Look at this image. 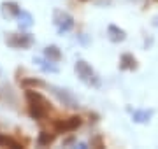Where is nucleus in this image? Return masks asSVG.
Here are the masks:
<instances>
[{
	"mask_svg": "<svg viewBox=\"0 0 158 149\" xmlns=\"http://www.w3.org/2000/svg\"><path fill=\"white\" fill-rule=\"evenodd\" d=\"M91 144H95L97 147H102V140H100V139H95V140H93Z\"/></svg>",
	"mask_w": 158,
	"mask_h": 149,
	"instance_id": "16",
	"label": "nucleus"
},
{
	"mask_svg": "<svg viewBox=\"0 0 158 149\" xmlns=\"http://www.w3.org/2000/svg\"><path fill=\"white\" fill-rule=\"evenodd\" d=\"M2 12H4V16L12 18V16H19L21 9H19L18 4H14V2H4V4H2Z\"/></svg>",
	"mask_w": 158,
	"mask_h": 149,
	"instance_id": "9",
	"label": "nucleus"
},
{
	"mask_svg": "<svg viewBox=\"0 0 158 149\" xmlns=\"http://www.w3.org/2000/svg\"><path fill=\"white\" fill-rule=\"evenodd\" d=\"M25 97H27V103H28V112L34 119H44V118H48V114H49V111H51V103L44 95H40L35 90H27Z\"/></svg>",
	"mask_w": 158,
	"mask_h": 149,
	"instance_id": "1",
	"label": "nucleus"
},
{
	"mask_svg": "<svg viewBox=\"0 0 158 149\" xmlns=\"http://www.w3.org/2000/svg\"><path fill=\"white\" fill-rule=\"evenodd\" d=\"M53 21H55V25L58 26V30H60V32H69V30L74 26L72 16H70V14H67V12H63V11H55Z\"/></svg>",
	"mask_w": 158,
	"mask_h": 149,
	"instance_id": "5",
	"label": "nucleus"
},
{
	"mask_svg": "<svg viewBox=\"0 0 158 149\" xmlns=\"http://www.w3.org/2000/svg\"><path fill=\"white\" fill-rule=\"evenodd\" d=\"M6 42L11 47H18V49H25V47H30L34 44V39L32 35L28 34H9L7 35Z\"/></svg>",
	"mask_w": 158,
	"mask_h": 149,
	"instance_id": "4",
	"label": "nucleus"
},
{
	"mask_svg": "<svg viewBox=\"0 0 158 149\" xmlns=\"http://www.w3.org/2000/svg\"><path fill=\"white\" fill-rule=\"evenodd\" d=\"M153 116V111H135L134 112V121L135 123H148Z\"/></svg>",
	"mask_w": 158,
	"mask_h": 149,
	"instance_id": "13",
	"label": "nucleus"
},
{
	"mask_svg": "<svg viewBox=\"0 0 158 149\" xmlns=\"http://www.w3.org/2000/svg\"><path fill=\"white\" fill-rule=\"evenodd\" d=\"M46 58L49 60V62H60L62 60V53H60V49H58L56 46H48L46 47V51H44Z\"/></svg>",
	"mask_w": 158,
	"mask_h": 149,
	"instance_id": "11",
	"label": "nucleus"
},
{
	"mask_svg": "<svg viewBox=\"0 0 158 149\" xmlns=\"http://www.w3.org/2000/svg\"><path fill=\"white\" fill-rule=\"evenodd\" d=\"M56 140V133L55 132H40L39 133V139H37V142L39 146H49Z\"/></svg>",
	"mask_w": 158,
	"mask_h": 149,
	"instance_id": "10",
	"label": "nucleus"
},
{
	"mask_svg": "<svg viewBox=\"0 0 158 149\" xmlns=\"http://www.w3.org/2000/svg\"><path fill=\"white\" fill-rule=\"evenodd\" d=\"M155 2H158V0H155Z\"/></svg>",
	"mask_w": 158,
	"mask_h": 149,
	"instance_id": "18",
	"label": "nucleus"
},
{
	"mask_svg": "<svg viewBox=\"0 0 158 149\" xmlns=\"http://www.w3.org/2000/svg\"><path fill=\"white\" fill-rule=\"evenodd\" d=\"M23 86H35V88H42V86H46L42 81H39V79H25L21 83Z\"/></svg>",
	"mask_w": 158,
	"mask_h": 149,
	"instance_id": "15",
	"label": "nucleus"
},
{
	"mask_svg": "<svg viewBox=\"0 0 158 149\" xmlns=\"http://www.w3.org/2000/svg\"><path fill=\"white\" fill-rule=\"evenodd\" d=\"M119 69L121 70H135L137 69V60L132 54H123L121 56V62H119Z\"/></svg>",
	"mask_w": 158,
	"mask_h": 149,
	"instance_id": "8",
	"label": "nucleus"
},
{
	"mask_svg": "<svg viewBox=\"0 0 158 149\" xmlns=\"http://www.w3.org/2000/svg\"><path fill=\"white\" fill-rule=\"evenodd\" d=\"M49 90L56 95L58 100H60L62 103H65V105H69V107H77V102L74 100L72 95H70L67 90H60V88H55V86H49Z\"/></svg>",
	"mask_w": 158,
	"mask_h": 149,
	"instance_id": "6",
	"label": "nucleus"
},
{
	"mask_svg": "<svg viewBox=\"0 0 158 149\" xmlns=\"http://www.w3.org/2000/svg\"><path fill=\"white\" fill-rule=\"evenodd\" d=\"M107 35H109V40H113V42H123L127 34H125V30L118 28L116 25H109L107 28Z\"/></svg>",
	"mask_w": 158,
	"mask_h": 149,
	"instance_id": "7",
	"label": "nucleus"
},
{
	"mask_svg": "<svg viewBox=\"0 0 158 149\" xmlns=\"http://www.w3.org/2000/svg\"><path fill=\"white\" fill-rule=\"evenodd\" d=\"M81 123H83V119L79 116H70L67 119H56L53 123V126H55V132L56 133H65V132L77 130L79 126H81Z\"/></svg>",
	"mask_w": 158,
	"mask_h": 149,
	"instance_id": "3",
	"label": "nucleus"
},
{
	"mask_svg": "<svg viewBox=\"0 0 158 149\" xmlns=\"http://www.w3.org/2000/svg\"><path fill=\"white\" fill-rule=\"evenodd\" d=\"M19 19H21V21H19V25H21L23 28H28V26H32V21H34V19H32V16H30L27 11L19 12Z\"/></svg>",
	"mask_w": 158,
	"mask_h": 149,
	"instance_id": "14",
	"label": "nucleus"
},
{
	"mask_svg": "<svg viewBox=\"0 0 158 149\" xmlns=\"http://www.w3.org/2000/svg\"><path fill=\"white\" fill-rule=\"evenodd\" d=\"M76 72H77V75L81 77V81L86 83L88 86H98V77H97L95 70L91 69L86 62L79 60V62L76 63Z\"/></svg>",
	"mask_w": 158,
	"mask_h": 149,
	"instance_id": "2",
	"label": "nucleus"
},
{
	"mask_svg": "<svg viewBox=\"0 0 158 149\" xmlns=\"http://www.w3.org/2000/svg\"><path fill=\"white\" fill-rule=\"evenodd\" d=\"M0 146H2V147H14V149L23 147L18 140H14V139H11V137H7V135H4V133H0Z\"/></svg>",
	"mask_w": 158,
	"mask_h": 149,
	"instance_id": "12",
	"label": "nucleus"
},
{
	"mask_svg": "<svg viewBox=\"0 0 158 149\" xmlns=\"http://www.w3.org/2000/svg\"><path fill=\"white\" fill-rule=\"evenodd\" d=\"M81 2H88V0H81Z\"/></svg>",
	"mask_w": 158,
	"mask_h": 149,
	"instance_id": "17",
	"label": "nucleus"
}]
</instances>
